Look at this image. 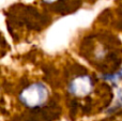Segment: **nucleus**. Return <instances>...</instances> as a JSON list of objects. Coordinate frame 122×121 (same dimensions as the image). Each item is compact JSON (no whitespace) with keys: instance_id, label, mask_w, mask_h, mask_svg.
Listing matches in <instances>:
<instances>
[{"instance_id":"3","label":"nucleus","mask_w":122,"mask_h":121,"mask_svg":"<svg viewBox=\"0 0 122 121\" xmlns=\"http://www.w3.org/2000/svg\"><path fill=\"white\" fill-rule=\"evenodd\" d=\"M94 81L87 74L74 77L69 85V91L76 98H86L94 90Z\"/></svg>"},{"instance_id":"4","label":"nucleus","mask_w":122,"mask_h":121,"mask_svg":"<svg viewBox=\"0 0 122 121\" xmlns=\"http://www.w3.org/2000/svg\"><path fill=\"white\" fill-rule=\"evenodd\" d=\"M45 3H48V4H51V3H55V2H58L59 0H43Z\"/></svg>"},{"instance_id":"1","label":"nucleus","mask_w":122,"mask_h":121,"mask_svg":"<svg viewBox=\"0 0 122 121\" xmlns=\"http://www.w3.org/2000/svg\"><path fill=\"white\" fill-rule=\"evenodd\" d=\"M49 98L48 88L42 83H34L27 86L19 93V100L29 108H38L47 102Z\"/></svg>"},{"instance_id":"2","label":"nucleus","mask_w":122,"mask_h":121,"mask_svg":"<svg viewBox=\"0 0 122 121\" xmlns=\"http://www.w3.org/2000/svg\"><path fill=\"white\" fill-rule=\"evenodd\" d=\"M112 57H115V53H112L110 49L109 43L104 42V39H97V41L93 40L90 42L88 59H90L91 62H95L99 66H101L103 62L109 61Z\"/></svg>"}]
</instances>
